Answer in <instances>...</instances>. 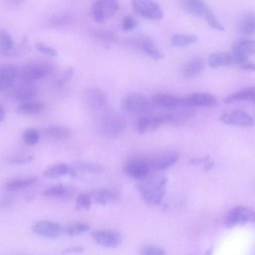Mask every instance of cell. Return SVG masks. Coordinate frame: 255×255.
Masks as SVG:
<instances>
[{
    "label": "cell",
    "mask_w": 255,
    "mask_h": 255,
    "mask_svg": "<svg viewBox=\"0 0 255 255\" xmlns=\"http://www.w3.org/2000/svg\"><path fill=\"white\" fill-rule=\"evenodd\" d=\"M168 180L166 177L148 181L137 186L143 199L149 205H156L162 201Z\"/></svg>",
    "instance_id": "obj_1"
},
{
    "label": "cell",
    "mask_w": 255,
    "mask_h": 255,
    "mask_svg": "<svg viewBox=\"0 0 255 255\" xmlns=\"http://www.w3.org/2000/svg\"><path fill=\"white\" fill-rule=\"evenodd\" d=\"M174 112L153 114L139 117L136 127L138 132L143 133L155 130L164 124L174 123Z\"/></svg>",
    "instance_id": "obj_2"
},
{
    "label": "cell",
    "mask_w": 255,
    "mask_h": 255,
    "mask_svg": "<svg viewBox=\"0 0 255 255\" xmlns=\"http://www.w3.org/2000/svg\"><path fill=\"white\" fill-rule=\"evenodd\" d=\"M126 127L125 119L114 113H107L103 116L99 125L102 134L110 137L118 136L125 130Z\"/></svg>",
    "instance_id": "obj_3"
},
{
    "label": "cell",
    "mask_w": 255,
    "mask_h": 255,
    "mask_svg": "<svg viewBox=\"0 0 255 255\" xmlns=\"http://www.w3.org/2000/svg\"><path fill=\"white\" fill-rule=\"evenodd\" d=\"M119 8V3L117 0H97L91 6V15L95 22L102 23L112 18Z\"/></svg>",
    "instance_id": "obj_4"
},
{
    "label": "cell",
    "mask_w": 255,
    "mask_h": 255,
    "mask_svg": "<svg viewBox=\"0 0 255 255\" xmlns=\"http://www.w3.org/2000/svg\"><path fill=\"white\" fill-rule=\"evenodd\" d=\"M255 221V211L249 208L238 206L231 209L225 218V224L233 227Z\"/></svg>",
    "instance_id": "obj_5"
},
{
    "label": "cell",
    "mask_w": 255,
    "mask_h": 255,
    "mask_svg": "<svg viewBox=\"0 0 255 255\" xmlns=\"http://www.w3.org/2000/svg\"><path fill=\"white\" fill-rule=\"evenodd\" d=\"M126 112L133 114H145L152 110V104L144 96L132 94L127 96L122 103Z\"/></svg>",
    "instance_id": "obj_6"
},
{
    "label": "cell",
    "mask_w": 255,
    "mask_h": 255,
    "mask_svg": "<svg viewBox=\"0 0 255 255\" xmlns=\"http://www.w3.org/2000/svg\"><path fill=\"white\" fill-rule=\"evenodd\" d=\"M51 70V66L47 63H31L22 68L19 76L24 82L31 83L46 77Z\"/></svg>",
    "instance_id": "obj_7"
},
{
    "label": "cell",
    "mask_w": 255,
    "mask_h": 255,
    "mask_svg": "<svg viewBox=\"0 0 255 255\" xmlns=\"http://www.w3.org/2000/svg\"><path fill=\"white\" fill-rule=\"evenodd\" d=\"M135 12L139 16L149 19H159L163 16L161 6L152 0H136L132 2Z\"/></svg>",
    "instance_id": "obj_8"
},
{
    "label": "cell",
    "mask_w": 255,
    "mask_h": 255,
    "mask_svg": "<svg viewBox=\"0 0 255 255\" xmlns=\"http://www.w3.org/2000/svg\"><path fill=\"white\" fill-rule=\"evenodd\" d=\"M152 168L146 158L137 157L130 160L124 167L125 172L130 177L136 179L147 177Z\"/></svg>",
    "instance_id": "obj_9"
},
{
    "label": "cell",
    "mask_w": 255,
    "mask_h": 255,
    "mask_svg": "<svg viewBox=\"0 0 255 255\" xmlns=\"http://www.w3.org/2000/svg\"><path fill=\"white\" fill-rule=\"evenodd\" d=\"M182 101L184 106L189 108L192 107L211 108L216 106L218 104L215 96L211 94L204 92L192 93L182 98Z\"/></svg>",
    "instance_id": "obj_10"
},
{
    "label": "cell",
    "mask_w": 255,
    "mask_h": 255,
    "mask_svg": "<svg viewBox=\"0 0 255 255\" xmlns=\"http://www.w3.org/2000/svg\"><path fill=\"white\" fill-rule=\"evenodd\" d=\"M220 121L226 125L249 128L255 124L254 119L245 112L234 110L224 113L220 117Z\"/></svg>",
    "instance_id": "obj_11"
},
{
    "label": "cell",
    "mask_w": 255,
    "mask_h": 255,
    "mask_svg": "<svg viewBox=\"0 0 255 255\" xmlns=\"http://www.w3.org/2000/svg\"><path fill=\"white\" fill-rule=\"evenodd\" d=\"M91 236L96 244L107 248L116 247L121 244L122 241L121 235L112 231L96 230L91 233Z\"/></svg>",
    "instance_id": "obj_12"
},
{
    "label": "cell",
    "mask_w": 255,
    "mask_h": 255,
    "mask_svg": "<svg viewBox=\"0 0 255 255\" xmlns=\"http://www.w3.org/2000/svg\"><path fill=\"white\" fill-rule=\"evenodd\" d=\"M153 106L161 110L175 111L185 107L182 104V98L165 93L154 95L151 98Z\"/></svg>",
    "instance_id": "obj_13"
},
{
    "label": "cell",
    "mask_w": 255,
    "mask_h": 255,
    "mask_svg": "<svg viewBox=\"0 0 255 255\" xmlns=\"http://www.w3.org/2000/svg\"><path fill=\"white\" fill-rule=\"evenodd\" d=\"M32 230L40 236L52 239L59 236L63 232V228L56 222L42 220L36 222L33 226Z\"/></svg>",
    "instance_id": "obj_14"
},
{
    "label": "cell",
    "mask_w": 255,
    "mask_h": 255,
    "mask_svg": "<svg viewBox=\"0 0 255 255\" xmlns=\"http://www.w3.org/2000/svg\"><path fill=\"white\" fill-rule=\"evenodd\" d=\"M179 158L178 153L169 151L147 158L152 170H164L174 164Z\"/></svg>",
    "instance_id": "obj_15"
},
{
    "label": "cell",
    "mask_w": 255,
    "mask_h": 255,
    "mask_svg": "<svg viewBox=\"0 0 255 255\" xmlns=\"http://www.w3.org/2000/svg\"><path fill=\"white\" fill-rule=\"evenodd\" d=\"M131 42L133 45L142 50L152 59L159 60L164 56L153 40L147 36H138L131 39Z\"/></svg>",
    "instance_id": "obj_16"
},
{
    "label": "cell",
    "mask_w": 255,
    "mask_h": 255,
    "mask_svg": "<svg viewBox=\"0 0 255 255\" xmlns=\"http://www.w3.org/2000/svg\"><path fill=\"white\" fill-rule=\"evenodd\" d=\"M89 194L92 202L103 205L109 202L117 201L121 197V192L116 187L96 190Z\"/></svg>",
    "instance_id": "obj_17"
},
{
    "label": "cell",
    "mask_w": 255,
    "mask_h": 255,
    "mask_svg": "<svg viewBox=\"0 0 255 255\" xmlns=\"http://www.w3.org/2000/svg\"><path fill=\"white\" fill-rule=\"evenodd\" d=\"M18 70L12 64H4L0 67V91H5L11 88L16 79Z\"/></svg>",
    "instance_id": "obj_18"
},
{
    "label": "cell",
    "mask_w": 255,
    "mask_h": 255,
    "mask_svg": "<svg viewBox=\"0 0 255 255\" xmlns=\"http://www.w3.org/2000/svg\"><path fill=\"white\" fill-rule=\"evenodd\" d=\"M232 53L248 57L255 54V40L241 37L235 40L232 46Z\"/></svg>",
    "instance_id": "obj_19"
},
{
    "label": "cell",
    "mask_w": 255,
    "mask_h": 255,
    "mask_svg": "<svg viewBox=\"0 0 255 255\" xmlns=\"http://www.w3.org/2000/svg\"><path fill=\"white\" fill-rule=\"evenodd\" d=\"M37 88L31 83L21 84L16 87L12 92V98L21 102L30 101L37 94Z\"/></svg>",
    "instance_id": "obj_20"
},
{
    "label": "cell",
    "mask_w": 255,
    "mask_h": 255,
    "mask_svg": "<svg viewBox=\"0 0 255 255\" xmlns=\"http://www.w3.org/2000/svg\"><path fill=\"white\" fill-rule=\"evenodd\" d=\"M210 66L213 68L226 66L237 63V59L233 53L226 52H217L211 54L208 58Z\"/></svg>",
    "instance_id": "obj_21"
},
{
    "label": "cell",
    "mask_w": 255,
    "mask_h": 255,
    "mask_svg": "<svg viewBox=\"0 0 255 255\" xmlns=\"http://www.w3.org/2000/svg\"><path fill=\"white\" fill-rule=\"evenodd\" d=\"M85 97L88 105L93 109L102 108L107 104L105 93L98 88H92L88 89L85 92Z\"/></svg>",
    "instance_id": "obj_22"
},
{
    "label": "cell",
    "mask_w": 255,
    "mask_h": 255,
    "mask_svg": "<svg viewBox=\"0 0 255 255\" xmlns=\"http://www.w3.org/2000/svg\"><path fill=\"white\" fill-rule=\"evenodd\" d=\"M72 189L59 183L46 189L42 193L45 197L62 200H68L73 196Z\"/></svg>",
    "instance_id": "obj_23"
},
{
    "label": "cell",
    "mask_w": 255,
    "mask_h": 255,
    "mask_svg": "<svg viewBox=\"0 0 255 255\" xmlns=\"http://www.w3.org/2000/svg\"><path fill=\"white\" fill-rule=\"evenodd\" d=\"M205 62L200 57H195L184 64L182 68V74L187 78H193L198 76L204 69Z\"/></svg>",
    "instance_id": "obj_24"
},
{
    "label": "cell",
    "mask_w": 255,
    "mask_h": 255,
    "mask_svg": "<svg viewBox=\"0 0 255 255\" xmlns=\"http://www.w3.org/2000/svg\"><path fill=\"white\" fill-rule=\"evenodd\" d=\"M239 31L244 35L255 33V12L248 10L241 17L238 24Z\"/></svg>",
    "instance_id": "obj_25"
},
{
    "label": "cell",
    "mask_w": 255,
    "mask_h": 255,
    "mask_svg": "<svg viewBox=\"0 0 255 255\" xmlns=\"http://www.w3.org/2000/svg\"><path fill=\"white\" fill-rule=\"evenodd\" d=\"M244 101H255V87L242 89L228 95L224 100L225 104H231Z\"/></svg>",
    "instance_id": "obj_26"
},
{
    "label": "cell",
    "mask_w": 255,
    "mask_h": 255,
    "mask_svg": "<svg viewBox=\"0 0 255 255\" xmlns=\"http://www.w3.org/2000/svg\"><path fill=\"white\" fill-rule=\"evenodd\" d=\"M43 175L47 177L54 178L69 175L75 176L74 170L68 165L64 163H58L47 168L43 172Z\"/></svg>",
    "instance_id": "obj_27"
},
{
    "label": "cell",
    "mask_w": 255,
    "mask_h": 255,
    "mask_svg": "<svg viewBox=\"0 0 255 255\" xmlns=\"http://www.w3.org/2000/svg\"><path fill=\"white\" fill-rule=\"evenodd\" d=\"M43 109L42 103L30 100L19 103L16 108V111L24 115H33L41 113Z\"/></svg>",
    "instance_id": "obj_28"
},
{
    "label": "cell",
    "mask_w": 255,
    "mask_h": 255,
    "mask_svg": "<svg viewBox=\"0 0 255 255\" xmlns=\"http://www.w3.org/2000/svg\"><path fill=\"white\" fill-rule=\"evenodd\" d=\"M43 132L46 136L56 140L66 139L71 134L69 128L60 125L47 126L44 128Z\"/></svg>",
    "instance_id": "obj_29"
},
{
    "label": "cell",
    "mask_w": 255,
    "mask_h": 255,
    "mask_svg": "<svg viewBox=\"0 0 255 255\" xmlns=\"http://www.w3.org/2000/svg\"><path fill=\"white\" fill-rule=\"evenodd\" d=\"M0 52L3 56H10L14 54L15 46L12 37L4 29L0 31Z\"/></svg>",
    "instance_id": "obj_30"
},
{
    "label": "cell",
    "mask_w": 255,
    "mask_h": 255,
    "mask_svg": "<svg viewBox=\"0 0 255 255\" xmlns=\"http://www.w3.org/2000/svg\"><path fill=\"white\" fill-rule=\"evenodd\" d=\"M186 9L193 15L202 16L209 12L211 8L203 1L199 0H189L183 1Z\"/></svg>",
    "instance_id": "obj_31"
},
{
    "label": "cell",
    "mask_w": 255,
    "mask_h": 255,
    "mask_svg": "<svg viewBox=\"0 0 255 255\" xmlns=\"http://www.w3.org/2000/svg\"><path fill=\"white\" fill-rule=\"evenodd\" d=\"M37 181V178L35 177L15 179L8 182L5 188L9 191H18L33 185Z\"/></svg>",
    "instance_id": "obj_32"
},
{
    "label": "cell",
    "mask_w": 255,
    "mask_h": 255,
    "mask_svg": "<svg viewBox=\"0 0 255 255\" xmlns=\"http://www.w3.org/2000/svg\"><path fill=\"white\" fill-rule=\"evenodd\" d=\"M198 38L194 34H175L171 37V44L173 46L184 47L196 43Z\"/></svg>",
    "instance_id": "obj_33"
},
{
    "label": "cell",
    "mask_w": 255,
    "mask_h": 255,
    "mask_svg": "<svg viewBox=\"0 0 255 255\" xmlns=\"http://www.w3.org/2000/svg\"><path fill=\"white\" fill-rule=\"evenodd\" d=\"M90 226L87 223L78 222L68 225L63 229V232L69 236H76L82 234L90 229Z\"/></svg>",
    "instance_id": "obj_34"
},
{
    "label": "cell",
    "mask_w": 255,
    "mask_h": 255,
    "mask_svg": "<svg viewBox=\"0 0 255 255\" xmlns=\"http://www.w3.org/2000/svg\"><path fill=\"white\" fill-rule=\"evenodd\" d=\"M92 203L89 193H80L76 198L75 208L77 210H88L91 208Z\"/></svg>",
    "instance_id": "obj_35"
},
{
    "label": "cell",
    "mask_w": 255,
    "mask_h": 255,
    "mask_svg": "<svg viewBox=\"0 0 255 255\" xmlns=\"http://www.w3.org/2000/svg\"><path fill=\"white\" fill-rule=\"evenodd\" d=\"M75 166L80 170L91 173H101L104 170L102 166L93 163L78 162L75 164Z\"/></svg>",
    "instance_id": "obj_36"
},
{
    "label": "cell",
    "mask_w": 255,
    "mask_h": 255,
    "mask_svg": "<svg viewBox=\"0 0 255 255\" xmlns=\"http://www.w3.org/2000/svg\"><path fill=\"white\" fill-rule=\"evenodd\" d=\"M23 141L27 144L33 145L36 144L39 139V135L38 131L32 128L26 129L22 133Z\"/></svg>",
    "instance_id": "obj_37"
},
{
    "label": "cell",
    "mask_w": 255,
    "mask_h": 255,
    "mask_svg": "<svg viewBox=\"0 0 255 255\" xmlns=\"http://www.w3.org/2000/svg\"><path fill=\"white\" fill-rule=\"evenodd\" d=\"M74 69L72 67H69L65 70L56 81L55 84L60 87L64 85L73 76Z\"/></svg>",
    "instance_id": "obj_38"
},
{
    "label": "cell",
    "mask_w": 255,
    "mask_h": 255,
    "mask_svg": "<svg viewBox=\"0 0 255 255\" xmlns=\"http://www.w3.org/2000/svg\"><path fill=\"white\" fill-rule=\"evenodd\" d=\"M34 46L37 50L47 56L55 57L58 55V51L55 49L42 42H37Z\"/></svg>",
    "instance_id": "obj_39"
},
{
    "label": "cell",
    "mask_w": 255,
    "mask_h": 255,
    "mask_svg": "<svg viewBox=\"0 0 255 255\" xmlns=\"http://www.w3.org/2000/svg\"><path fill=\"white\" fill-rule=\"evenodd\" d=\"M204 17L208 24L212 28L219 30H224V27L216 18L211 9L207 13Z\"/></svg>",
    "instance_id": "obj_40"
},
{
    "label": "cell",
    "mask_w": 255,
    "mask_h": 255,
    "mask_svg": "<svg viewBox=\"0 0 255 255\" xmlns=\"http://www.w3.org/2000/svg\"><path fill=\"white\" fill-rule=\"evenodd\" d=\"M137 25L136 21L131 16H125L122 21V28L124 31L133 30Z\"/></svg>",
    "instance_id": "obj_41"
},
{
    "label": "cell",
    "mask_w": 255,
    "mask_h": 255,
    "mask_svg": "<svg viewBox=\"0 0 255 255\" xmlns=\"http://www.w3.org/2000/svg\"><path fill=\"white\" fill-rule=\"evenodd\" d=\"M141 255H165L164 251L160 248L155 246H148L143 248Z\"/></svg>",
    "instance_id": "obj_42"
},
{
    "label": "cell",
    "mask_w": 255,
    "mask_h": 255,
    "mask_svg": "<svg viewBox=\"0 0 255 255\" xmlns=\"http://www.w3.org/2000/svg\"><path fill=\"white\" fill-rule=\"evenodd\" d=\"M33 159L34 156L32 155H21L11 158L10 161L15 164H23L31 162Z\"/></svg>",
    "instance_id": "obj_43"
},
{
    "label": "cell",
    "mask_w": 255,
    "mask_h": 255,
    "mask_svg": "<svg viewBox=\"0 0 255 255\" xmlns=\"http://www.w3.org/2000/svg\"><path fill=\"white\" fill-rule=\"evenodd\" d=\"M240 69L248 71H255V63L250 62L246 61L243 63L239 64Z\"/></svg>",
    "instance_id": "obj_44"
},
{
    "label": "cell",
    "mask_w": 255,
    "mask_h": 255,
    "mask_svg": "<svg viewBox=\"0 0 255 255\" xmlns=\"http://www.w3.org/2000/svg\"><path fill=\"white\" fill-rule=\"evenodd\" d=\"M209 159L210 156L209 155L203 157H195L191 158L189 161V163L192 165L200 164L208 162L209 161Z\"/></svg>",
    "instance_id": "obj_45"
},
{
    "label": "cell",
    "mask_w": 255,
    "mask_h": 255,
    "mask_svg": "<svg viewBox=\"0 0 255 255\" xmlns=\"http://www.w3.org/2000/svg\"><path fill=\"white\" fill-rule=\"evenodd\" d=\"M84 251V248L81 246H76L66 249L62 251L63 254L71 253H80Z\"/></svg>",
    "instance_id": "obj_46"
},
{
    "label": "cell",
    "mask_w": 255,
    "mask_h": 255,
    "mask_svg": "<svg viewBox=\"0 0 255 255\" xmlns=\"http://www.w3.org/2000/svg\"><path fill=\"white\" fill-rule=\"evenodd\" d=\"M6 115V111L2 104L0 105V122L1 123L4 119Z\"/></svg>",
    "instance_id": "obj_47"
},
{
    "label": "cell",
    "mask_w": 255,
    "mask_h": 255,
    "mask_svg": "<svg viewBox=\"0 0 255 255\" xmlns=\"http://www.w3.org/2000/svg\"><path fill=\"white\" fill-rule=\"evenodd\" d=\"M214 165V163L213 161H208L203 167L204 171H208L213 167Z\"/></svg>",
    "instance_id": "obj_48"
},
{
    "label": "cell",
    "mask_w": 255,
    "mask_h": 255,
    "mask_svg": "<svg viewBox=\"0 0 255 255\" xmlns=\"http://www.w3.org/2000/svg\"><path fill=\"white\" fill-rule=\"evenodd\" d=\"M254 103L255 104V101H254Z\"/></svg>",
    "instance_id": "obj_49"
}]
</instances>
